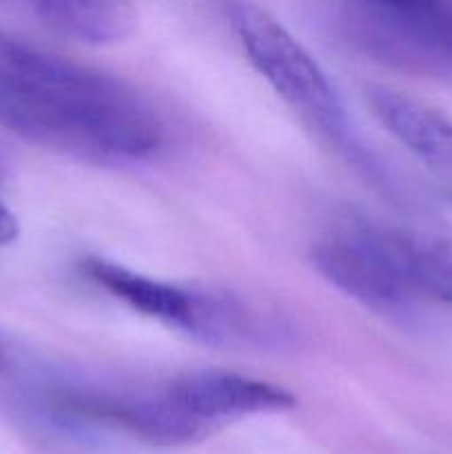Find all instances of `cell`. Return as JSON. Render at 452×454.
I'll list each match as a JSON object with an SVG mask.
<instances>
[{
    "label": "cell",
    "mask_w": 452,
    "mask_h": 454,
    "mask_svg": "<svg viewBox=\"0 0 452 454\" xmlns=\"http://www.w3.org/2000/svg\"><path fill=\"white\" fill-rule=\"evenodd\" d=\"M0 129L96 162H137L164 142L153 106L122 80L0 29Z\"/></svg>",
    "instance_id": "1"
},
{
    "label": "cell",
    "mask_w": 452,
    "mask_h": 454,
    "mask_svg": "<svg viewBox=\"0 0 452 454\" xmlns=\"http://www.w3.org/2000/svg\"><path fill=\"white\" fill-rule=\"evenodd\" d=\"M229 22L253 69L322 140L357 153L350 118L331 80L308 49L269 12L246 0L229 3Z\"/></svg>",
    "instance_id": "2"
},
{
    "label": "cell",
    "mask_w": 452,
    "mask_h": 454,
    "mask_svg": "<svg viewBox=\"0 0 452 454\" xmlns=\"http://www.w3.org/2000/svg\"><path fill=\"white\" fill-rule=\"evenodd\" d=\"M335 22L363 56L452 84V0H337Z\"/></svg>",
    "instance_id": "3"
},
{
    "label": "cell",
    "mask_w": 452,
    "mask_h": 454,
    "mask_svg": "<svg viewBox=\"0 0 452 454\" xmlns=\"http://www.w3.org/2000/svg\"><path fill=\"white\" fill-rule=\"evenodd\" d=\"M412 235L370 224H344L313 248L319 273L372 310H397L419 300L412 278Z\"/></svg>",
    "instance_id": "4"
},
{
    "label": "cell",
    "mask_w": 452,
    "mask_h": 454,
    "mask_svg": "<svg viewBox=\"0 0 452 454\" xmlns=\"http://www.w3.org/2000/svg\"><path fill=\"white\" fill-rule=\"evenodd\" d=\"M168 446H191L233 421L295 406L288 390L226 371H193L153 388Z\"/></svg>",
    "instance_id": "5"
},
{
    "label": "cell",
    "mask_w": 452,
    "mask_h": 454,
    "mask_svg": "<svg viewBox=\"0 0 452 454\" xmlns=\"http://www.w3.org/2000/svg\"><path fill=\"white\" fill-rule=\"evenodd\" d=\"M82 273L136 313L177 328L213 348H226L238 326V297L226 291L180 286L100 257L84 260Z\"/></svg>",
    "instance_id": "6"
},
{
    "label": "cell",
    "mask_w": 452,
    "mask_h": 454,
    "mask_svg": "<svg viewBox=\"0 0 452 454\" xmlns=\"http://www.w3.org/2000/svg\"><path fill=\"white\" fill-rule=\"evenodd\" d=\"M368 105L425 171L452 193V118L425 102L386 87L368 91Z\"/></svg>",
    "instance_id": "7"
},
{
    "label": "cell",
    "mask_w": 452,
    "mask_h": 454,
    "mask_svg": "<svg viewBox=\"0 0 452 454\" xmlns=\"http://www.w3.org/2000/svg\"><path fill=\"white\" fill-rule=\"evenodd\" d=\"M0 9L87 44L118 43L136 27L129 0H0Z\"/></svg>",
    "instance_id": "8"
},
{
    "label": "cell",
    "mask_w": 452,
    "mask_h": 454,
    "mask_svg": "<svg viewBox=\"0 0 452 454\" xmlns=\"http://www.w3.org/2000/svg\"><path fill=\"white\" fill-rule=\"evenodd\" d=\"M410 255L419 297L452 304V239L412 235Z\"/></svg>",
    "instance_id": "9"
},
{
    "label": "cell",
    "mask_w": 452,
    "mask_h": 454,
    "mask_svg": "<svg viewBox=\"0 0 452 454\" xmlns=\"http://www.w3.org/2000/svg\"><path fill=\"white\" fill-rule=\"evenodd\" d=\"M25 388V371L7 337L0 333V403L13 402Z\"/></svg>",
    "instance_id": "10"
},
{
    "label": "cell",
    "mask_w": 452,
    "mask_h": 454,
    "mask_svg": "<svg viewBox=\"0 0 452 454\" xmlns=\"http://www.w3.org/2000/svg\"><path fill=\"white\" fill-rule=\"evenodd\" d=\"M18 238V222L7 204L0 200V247L13 242Z\"/></svg>",
    "instance_id": "11"
}]
</instances>
